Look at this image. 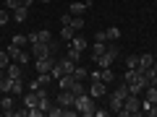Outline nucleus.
Listing matches in <instances>:
<instances>
[{
  "label": "nucleus",
  "mask_w": 157,
  "mask_h": 117,
  "mask_svg": "<svg viewBox=\"0 0 157 117\" xmlns=\"http://www.w3.org/2000/svg\"><path fill=\"white\" fill-rule=\"evenodd\" d=\"M24 107H29V109H32V107H37V101H39V96L34 94V91H24Z\"/></svg>",
  "instance_id": "2eb2a0df"
},
{
  "label": "nucleus",
  "mask_w": 157,
  "mask_h": 117,
  "mask_svg": "<svg viewBox=\"0 0 157 117\" xmlns=\"http://www.w3.org/2000/svg\"><path fill=\"white\" fill-rule=\"evenodd\" d=\"M11 60H13L11 52H8V50H0V68H8V65H11Z\"/></svg>",
  "instance_id": "b1692460"
},
{
  "label": "nucleus",
  "mask_w": 157,
  "mask_h": 117,
  "mask_svg": "<svg viewBox=\"0 0 157 117\" xmlns=\"http://www.w3.org/2000/svg\"><path fill=\"white\" fill-rule=\"evenodd\" d=\"M144 101L157 104V86H147V89H144Z\"/></svg>",
  "instance_id": "a211bd4d"
},
{
  "label": "nucleus",
  "mask_w": 157,
  "mask_h": 117,
  "mask_svg": "<svg viewBox=\"0 0 157 117\" xmlns=\"http://www.w3.org/2000/svg\"><path fill=\"white\" fill-rule=\"evenodd\" d=\"M73 101H76V94L68 89H60V94H58V104L60 107H73Z\"/></svg>",
  "instance_id": "f8f14e48"
},
{
  "label": "nucleus",
  "mask_w": 157,
  "mask_h": 117,
  "mask_svg": "<svg viewBox=\"0 0 157 117\" xmlns=\"http://www.w3.org/2000/svg\"><path fill=\"white\" fill-rule=\"evenodd\" d=\"M60 37L66 39V42H71V39L76 37V29H73V26H63V29H60Z\"/></svg>",
  "instance_id": "5701e85b"
},
{
  "label": "nucleus",
  "mask_w": 157,
  "mask_h": 117,
  "mask_svg": "<svg viewBox=\"0 0 157 117\" xmlns=\"http://www.w3.org/2000/svg\"><path fill=\"white\" fill-rule=\"evenodd\" d=\"M100 78L105 83H113V81H115V73H113L110 68H100Z\"/></svg>",
  "instance_id": "aec40b11"
},
{
  "label": "nucleus",
  "mask_w": 157,
  "mask_h": 117,
  "mask_svg": "<svg viewBox=\"0 0 157 117\" xmlns=\"http://www.w3.org/2000/svg\"><path fill=\"white\" fill-rule=\"evenodd\" d=\"M8 52H11V57H13V60H16V57H18V52H21V47L11 44V47H8Z\"/></svg>",
  "instance_id": "58836bf2"
},
{
  "label": "nucleus",
  "mask_w": 157,
  "mask_h": 117,
  "mask_svg": "<svg viewBox=\"0 0 157 117\" xmlns=\"http://www.w3.org/2000/svg\"><path fill=\"white\" fill-rule=\"evenodd\" d=\"M55 57H39V60H37V73H52V68H55Z\"/></svg>",
  "instance_id": "1a4fd4ad"
},
{
  "label": "nucleus",
  "mask_w": 157,
  "mask_h": 117,
  "mask_svg": "<svg viewBox=\"0 0 157 117\" xmlns=\"http://www.w3.org/2000/svg\"><path fill=\"white\" fill-rule=\"evenodd\" d=\"M126 68H128V70L139 68V55H128V57H126Z\"/></svg>",
  "instance_id": "7c9ffc66"
},
{
  "label": "nucleus",
  "mask_w": 157,
  "mask_h": 117,
  "mask_svg": "<svg viewBox=\"0 0 157 117\" xmlns=\"http://www.w3.org/2000/svg\"><path fill=\"white\" fill-rule=\"evenodd\" d=\"M105 94H107V83H105V81H92V86H89V96L102 99Z\"/></svg>",
  "instance_id": "9d476101"
},
{
  "label": "nucleus",
  "mask_w": 157,
  "mask_h": 117,
  "mask_svg": "<svg viewBox=\"0 0 157 117\" xmlns=\"http://www.w3.org/2000/svg\"><path fill=\"white\" fill-rule=\"evenodd\" d=\"M32 55H34V60H39V57H50L52 55V47L50 44H42V42H34V44H32Z\"/></svg>",
  "instance_id": "6e6552de"
},
{
  "label": "nucleus",
  "mask_w": 157,
  "mask_h": 117,
  "mask_svg": "<svg viewBox=\"0 0 157 117\" xmlns=\"http://www.w3.org/2000/svg\"><path fill=\"white\" fill-rule=\"evenodd\" d=\"M6 76L16 81V78H21V68H16V65H8V68H6Z\"/></svg>",
  "instance_id": "bb28decb"
},
{
  "label": "nucleus",
  "mask_w": 157,
  "mask_h": 117,
  "mask_svg": "<svg viewBox=\"0 0 157 117\" xmlns=\"http://www.w3.org/2000/svg\"><path fill=\"white\" fill-rule=\"evenodd\" d=\"M152 65H155V57H152V55H147V52L139 55V68H141V70H147V68H152Z\"/></svg>",
  "instance_id": "f3484780"
},
{
  "label": "nucleus",
  "mask_w": 157,
  "mask_h": 117,
  "mask_svg": "<svg viewBox=\"0 0 157 117\" xmlns=\"http://www.w3.org/2000/svg\"><path fill=\"white\" fill-rule=\"evenodd\" d=\"M115 57H118V47H107V50H105V55H100L94 62H97L100 68H110Z\"/></svg>",
  "instance_id": "423d86ee"
},
{
  "label": "nucleus",
  "mask_w": 157,
  "mask_h": 117,
  "mask_svg": "<svg viewBox=\"0 0 157 117\" xmlns=\"http://www.w3.org/2000/svg\"><path fill=\"white\" fill-rule=\"evenodd\" d=\"M126 83H128V94H141L149 86V78L141 68H134V70H126Z\"/></svg>",
  "instance_id": "f257e3e1"
},
{
  "label": "nucleus",
  "mask_w": 157,
  "mask_h": 117,
  "mask_svg": "<svg viewBox=\"0 0 157 117\" xmlns=\"http://www.w3.org/2000/svg\"><path fill=\"white\" fill-rule=\"evenodd\" d=\"M13 18H16L18 23H21V21H26V18H29V5H21V8H16V11H13Z\"/></svg>",
  "instance_id": "dca6fc26"
},
{
  "label": "nucleus",
  "mask_w": 157,
  "mask_h": 117,
  "mask_svg": "<svg viewBox=\"0 0 157 117\" xmlns=\"http://www.w3.org/2000/svg\"><path fill=\"white\" fill-rule=\"evenodd\" d=\"M105 50H107V44H105V42H97V44L92 47V55H94V60H97L100 55H105Z\"/></svg>",
  "instance_id": "a878e982"
},
{
  "label": "nucleus",
  "mask_w": 157,
  "mask_h": 117,
  "mask_svg": "<svg viewBox=\"0 0 157 117\" xmlns=\"http://www.w3.org/2000/svg\"><path fill=\"white\" fill-rule=\"evenodd\" d=\"M0 78H3V68H0Z\"/></svg>",
  "instance_id": "37998d69"
},
{
  "label": "nucleus",
  "mask_w": 157,
  "mask_h": 117,
  "mask_svg": "<svg viewBox=\"0 0 157 117\" xmlns=\"http://www.w3.org/2000/svg\"><path fill=\"white\" fill-rule=\"evenodd\" d=\"M42 115H45V112L39 109V107H32V109H29V117H42Z\"/></svg>",
  "instance_id": "e433bc0d"
},
{
  "label": "nucleus",
  "mask_w": 157,
  "mask_h": 117,
  "mask_svg": "<svg viewBox=\"0 0 157 117\" xmlns=\"http://www.w3.org/2000/svg\"><path fill=\"white\" fill-rule=\"evenodd\" d=\"M42 3H50V0H42Z\"/></svg>",
  "instance_id": "c03bdc74"
},
{
  "label": "nucleus",
  "mask_w": 157,
  "mask_h": 117,
  "mask_svg": "<svg viewBox=\"0 0 157 117\" xmlns=\"http://www.w3.org/2000/svg\"><path fill=\"white\" fill-rule=\"evenodd\" d=\"M76 83H78V78L73 76V73H68V76H60V78H58V89L73 91V89H76Z\"/></svg>",
  "instance_id": "9b49d317"
},
{
  "label": "nucleus",
  "mask_w": 157,
  "mask_h": 117,
  "mask_svg": "<svg viewBox=\"0 0 157 117\" xmlns=\"http://www.w3.org/2000/svg\"><path fill=\"white\" fill-rule=\"evenodd\" d=\"M0 112L8 117H13V94H6V99L0 101Z\"/></svg>",
  "instance_id": "ddd939ff"
},
{
  "label": "nucleus",
  "mask_w": 157,
  "mask_h": 117,
  "mask_svg": "<svg viewBox=\"0 0 157 117\" xmlns=\"http://www.w3.org/2000/svg\"><path fill=\"white\" fill-rule=\"evenodd\" d=\"M152 70H155V73H157V60H155V65H152Z\"/></svg>",
  "instance_id": "79ce46f5"
},
{
  "label": "nucleus",
  "mask_w": 157,
  "mask_h": 117,
  "mask_svg": "<svg viewBox=\"0 0 157 117\" xmlns=\"http://www.w3.org/2000/svg\"><path fill=\"white\" fill-rule=\"evenodd\" d=\"M66 57H71L73 62H78V57H81V52H78L76 47H71V44H68V55H66Z\"/></svg>",
  "instance_id": "473e14b6"
},
{
  "label": "nucleus",
  "mask_w": 157,
  "mask_h": 117,
  "mask_svg": "<svg viewBox=\"0 0 157 117\" xmlns=\"http://www.w3.org/2000/svg\"><path fill=\"white\" fill-rule=\"evenodd\" d=\"M6 5L11 8V11H16V8H21V5H32V0H6Z\"/></svg>",
  "instance_id": "4be33fe9"
},
{
  "label": "nucleus",
  "mask_w": 157,
  "mask_h": 117,
  "mask_svg": "<svg viewBox=\"0 0 157 117\" xmlns=\"http://www.w3.org/2000/svg\"><path fill=\"white\" fill-rule=\"evenodd\" d=\"M11 44H16V47H24V44H29V37H24V34H16V37L11 39Z\"/></svg>",
  "instance_id": "c85d7f7f"
},
{
  "label": "nucleus",
  "mask_w": 157,
  "mask_h": 117,
  "mask_svg": "<svg viewBox=\"0 0 157 117\" xmlns=\"http://www.w3.org/2000/svg\"><path fill=\"white\" fill-rule=\"evenodd\" d=\"M71 13H66V16H60V26H71Z\"/></svg>",
  "instance_id": "4c0bfd02"
},
{
  "label": "nucleus",
  "mask_w": 157,
  "mask_h": 117,
  "mask_svg": "<svg viewBox=\"0 0 157 117\" xmlns=\"http://www.w3.org/2000/svg\"><path fill=\"white\" fill-rule=\"evenodd\" d=\"M11 89H13V78L3 76L0 78V91H3V94H11Z\"/></svg>",
  "instance_id": "6ab92c4d"
},
{
  "label": "nucleus",
  "mask_w": 157,
  "mask_h": 117,
  "mask_svg": "<svg viewBox=\"0 0 157 117\" xmlns=\"http://www.w3.org/2000/svg\"><path fill=\"white\" fill-rule=\"evenodd\" d=\"M37 107H39V109H42V112H45V115H47V112H50V107H52V101L47 99V96H42V99L37 101Z\"/></svg>",
  "instance_id": "c756f323"
},
{
  "label": "nucleus",
  "mask_w": 157,
  "mask_h": 117,
  "mask_svg": "<svg viewBox=\"0 0 157 117\" xmlns=\"http://www.w3.org/2000/svg\"><path fill=\"white\" fill-rule=\"evenodd\" d=\"M8 21H11V13H8L6 8H0V26H6Z\"/></svg>",
  "instance_id": "f704fd0d"
},
{
  "label": "nucleus",
  "mask_w": 157,
  "mask_h": 117,
  "mask_svg": "<svg viewBox=\"0 0 157 117\" xmlns=\"http://www.w3.org/2000/svg\"><path fill=\"white\" fill-rule=\"evenodd\" d=\"M89 78H92V81H102V78H100V70H92Z\"/></svg>",
  "instance_id": "a19ab883"
},
{
  "label": "nucleus",
  "mask_w": 157,
  "mask_h": 117,
  "mask_svg": "<svg viewBox=\"0 0 157 117\" xmlns=\"http://www.w3.org/2000/svg\"><path fill=\"white\" fill-rule=\"evenodd\" d=\"M107 31V42H115V39H121V29L118 26H110V29H105Z\"/></svg>",
  "instance_id": "393cba45"
},
{
  "label": "nucleus",
  "mask_w": 157,
  "mask_h": 117,
  "mask_svg": "<svg viewBox=\"0 0 157 117\" xmlns=\"http://www.w3.org/2000/svg\"><path fill=\"white\" fill-rule=\"evenodd\" d=\"M71 47H76L78 52H84V50H86V39H84V37H73V39H71Z\"/></svg>",
  "instance_id": "412c9836"
},
{
  "label": "nucleus",
  "mask_w": 157,
  "mask_h": 117,
  "mask_svg": "<svg viewBox=\"0 0 157 117\" xmlns=\"http://www.w3.org/2000/svg\"><path fill=\"white\" fill-rule=\"evenodd\" d=\"M89 5L92 3H71V5H68V13H71V16H81Z\"/></svg>",
  "instance_id": "4468645a"
},
{
  "label": "nucleus",
  "mask_w": 157,
  "mask_h": 117,
  "mask_svg": "<svg viewBox=\"0 0 157 117\" xmlns=\"http://www.w3.org/2000/svg\"><path fill=\"white\" fill-rule=\"evenodd\" d=\"M16 60H18V65H26V62L32 60V55H29V52H24V50H21V52H18V57H16Z\"/></svg>",
  "instance_id": "72a5a7b5"
},
{
  "label": "nucleus",
  "mask_w": 157,
  "mask_h": 117,
  "mask_svg": "<svg viewBox=\"0 0 157 117\" xmlns=\"http://www.w3.org/2000/svg\"><path fill=\"white\" fill-rule=\"evenodd\" d=\"M141 112V101H139V94H128L123 101V107L118 109V117H128V115H139Z\"/></svg>",
  "instance_id": "7ed1b4c3"
},
{
  "label": "nucleus",
  "mask_w": 157,
  "mask_h": 117,
  "mask_svg": "<svg viewBox=\"0 0 157 117\" xmlns=\"http://www.w3.org/2000/svg\"><path fill=\"white\" fill-rule=\"evenodd\" d=\"M126 96H128V83H126V86H121V89H115V91L110 94V112H113V115H118V109L123 107Z\"/></svg>",
  "instance_id": "20e7f679"
},
{
  "label": "nucleus",
  "mask_w": 157,
  "mask_h": 117,
  "mask_svg": "<svg viewBox=\"0 0 157 117\" xmlns=\"http://www.w3.org/2000/svg\"><path fill=\"white\" fill-rule=\"evenodd\" d=\"M73 68H76V62L71 60V57H63V60L55 62V68H52V78H60V76H68V73H73Z\"/></svg>",
  "instance_id": "39448f33"
},
{
  "label": "nucleus",
  "mask_w": 157,
  "mask_h": 117,
  "mask_svg": "<svg viewBox=\"0 0 157 117\" xmlns=\"http://www.w3.org/2000/svg\"><path fill=\"white\" fill-rule=\"evenodd\" d=\"M73 76H76L78 81H84V78H89V73H86V68H78L76 65V68H73Z\"/></svg>",
  "instance_id": "2f4dec72"
},
{
  "label": "nucleus",
  "mask_w": 157,
  "mask_h": 117,
  "mask_svg": "<svg viewBox=\"0 0 157 117\" xmlns=\"http://www.w3.org/2000/svg\"><path fill=\"white\" fill-rule=\"evenodd\" d=\"M94 96H89V94H81V96H76V101H73V107H76V112L78 115H84V117H94V109H97V104H94Z\"/></svg>",
  "instance_id": "f03ea898"
},
{
  "label": "nucleus",
  "mask_w": 157,
  "mask_h": 117,
  "mask_svg": "<svg viewBox=\"0 0 157 117\" xmlns=\"http://www.w3.org/2000/svg\"><path fill=\"white\" fill-rule=\"evenodd\" d=\"M26 37H29V44H34V42L50 44V42H52V34L47 31V29H39V31H32V34H26Z\"/></svg>",
  "instance_id": "0eeeda50"
},
{
  "label": "nucleus",
  "mask_w": 157,
  "mask_h": 117,
  "mask_svg": "<svg viewBox=\"0 0 157 117\" xmlns=\"http://www.w3.org/2000/svg\"><path fill=\"white\" fill-rule=\"evenodd\" d=\"M71 26H73V29L78 31V29L84 26V18H81V16H73V18H71Z\"/></svg>",
  "instance_id": "c9c22d12"
},
{
  "label": "nucleus",
  "mask_w": 157,
  "mask_h": 117,
  "mask_svg": "<svg viewBox=\"0 0 157 117\" xmlns=\"http://www.w3.org/2000/svg\"><path fill=\"white\" fill-rule=\"evenodd\" d=\"M94 42H107V31H97V37H94Z\"/></svg>",
  "instance_id": "ea45409f"
},
{
  "label": "nucleus",
  "mask_w": 157,
  "mask_h": 117,
  "mask_svg": "<svg viewBox=\"0 0 157 117\" xmlns=\"http://www.w3.org/2000/svg\"><path fill=\"white\" fill-rule=\"evenodd\" d=\"M11 94H13V96H24V83H21V78H16V81H13Z\"/></svg>",
  "instance_id": "cd10ccee"
}]
</instances>
